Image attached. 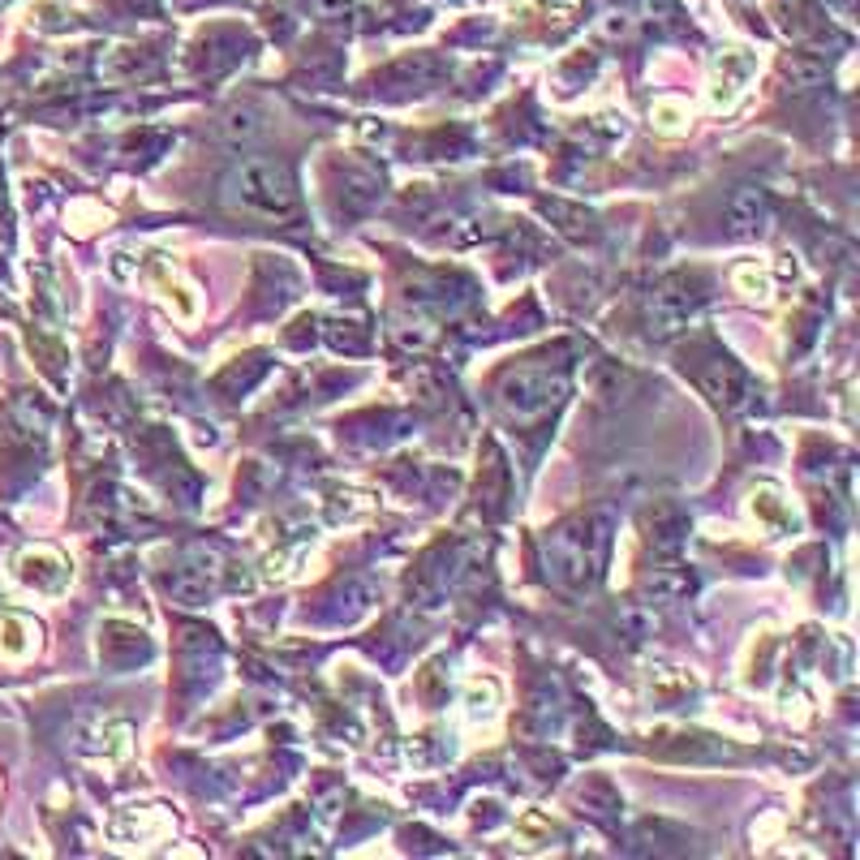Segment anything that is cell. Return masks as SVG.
Returning a JSON list of instances; mask_svg holds the SVG:
<instances>
[{"label": "cell", "mask_w": 860, "mask_h": 860, "mask_svg": "<svg viewBox=\"0 0 860 860\" xmlns=\"http://www.w3.org/2000/svg\"><path fill=\"white\" fill-rule=\"evenodd\" d=\"M224 198L254 215H293L297 207V181L293 172L276 160H241L224 177Z\"/></svg>", "instance_id": "1"}, {"label": "cell", "mask_w": 860, "mask_h": 860, "mask_svg": "<svg viewBox=\"0 0 860 860\" xmlns=\"http://www.w3.org/2000/svg\"><path fill=\"white\" fill-rule=\"evenodd\" d=\"M559 392H564V383L559 379L542 375V370H521V375H512L504 383V405L512 413H521V418H534V413L555 405Z\"/></svg>", "instance_id": "2"}, {"label": "cell", "mask_w": 860, "mask_h": 860, "mask_svg": "<svg viewBox=\"0 0 860 860\" xmlns=\"http://www.w3.org/2000/svg\"><path fill=\"white\" fill-rule=\"evenodd\" d=\"M697 314V297L684 293L680 284H667V289H658L654 301H650V327L658 336H676L684 332L688 323H693Z\"/></svg>", "instance_id": "3"}, {"label": "cell", "mask_w": 860, "mask_h": 860, "mask_svg": "<svg viewBox=\"0 0 860 860\" xmlns=\"http://www.w3.org/2000/svg\"><path fill=\"white\" fill-rule=\"evenodd\" d=\"M766 220H770V198H766V190L749 185V190H736V194H731V203H727V228H731V233H740V237L762 233Z\"/></svg>", "instance_id": "4"}, {"label": "cell", "mask_w": 860, "mask_h": 860, "mask_svg": "<svg viewBox=\"0 0 860 860\" xmlns=\"http://www.w3.org/2000/svg\"><path fill=\"white\" fill-rule=\"evenodd\" d=\"M701 383H706V392L719 400V405H723V400H727V405H740L744 392H749V387H744V375H740V370L731 366V362H719Z\"/></svg>", "instance_id": "5"}, {"label": "cell", "mask_w": 860, "mask_h": 860, "mask_svg": "<svg viewBox=\"0 0 860 860\" xmlns=\"http://www.w3.org/2000/svg\"><path fill=\"white\" fill-rule=\"evenodd\" d=\"M736 284H740V289H749V297H770V280L762 276V271H753V267H740L736 271Z\"/></svg>", "instance_id": "6"}, {"label": "cell", "mask_w": 860, "mask_h": 860, "mask_svg": "<svg viewBox=\"0 0 860 860\" xmlns=\"http://www.w3.org/2000/svg\"><path fill=\"white\" fill-rule=\"evenodd\" d=\"M654 117H658V125H663V129H680V108L658 104V108H654Z\"/></svg>", "instance_id": "7"}]
</instances>
